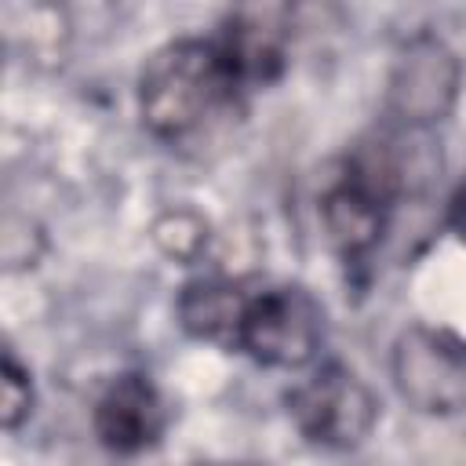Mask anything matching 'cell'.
Listing matches in <instances>:
<instances>
[{"label":"cell","instance_id":"5b68a950","mask_svg":"<svg viewBox=\"0 0 466 466\" xmlns=\"http://www.w3.org/2000/svg\"><path fill=\"white\" fill-rule=\"evenodd\" d=\"M295 40V0H237L218 47L244 87L284 73Z\"/></svg>","mask_w":466,"mask_h":466},{"label":"cell","instance_id":"8fae6325","mask_svg":"<svg viewBox=\"0 0 466 466\" xmlns=\"http://www.w3.org/2000/svg\"><path fill=\"white\" fill-rule=\"evenodd\" d=\"M448 222H451V229H455L459 237H466V182H462V186L455 189V197H451Z\"/></svg>","mask_w":466,"mask_h":466},{"label":"cell","instance_id":"3957f363","mask_svg":"<svg viewBox=\"0 0 466 466\" xmlns=\"http://www.w3.org/2000/svg\"><path fill=\"white\" fill-rule=\"evenodd\" d=\"M324 342V309L302 288H255L244 309L237 350L266 368H306Z\"/></svg>","mask_w":466,"mask_h":466},{"label":"cell","instance_id":"ba28073f","mask_svg":"<svg viewBox=\"0 0 466 466\" xmlns=\"http://www.w3.org/2000/svg\"><path fill=\"white\" fill-rule=\"evenodd\" d=\"M393 204L397 200L382 186H375L371 178H364L360 171L346 164V171L320 197V222H324L328 244L342 258L368 255L386 229Z\"/></svg>","mask_w":466,"mask_h":466},{"label":"cell","instance_id":"7a4b0ae2","mask_svg":"<svg viewBox=\"0 0 466 466\" xmlns=\"http://www.w3.org/2000/svg\"><path fill=\"white\" fill-rule=\"evenodd\" d=\"M288 415L309 444L350 451L371 437L379 422V400L353 368L320 364L288 393Z\"/></svg>","mask_w":466,"mask_h":466},{"label":"cell","instance_id":"52a82bcc","mask_svg":"<svg viewBox=\"0 0 466 466\" xmlns=\"http://www.w3.org/2000/svg\"><path fill=\"white\" fill-rule=\"evenodd\" d=\"M95 437L102 448L116 451V455H138L146 448H153L167 426V411L164 400L157 393V386L138 375H116L102 397L95 400Z\"/></svg>","mask_w":466,"mask_h":466},{"label":"cell","instance_id":"277c9868","mask_svg":"<svg viewBox=\"0 0 466 466\" xmlns=\"http://www.w3.org/2000/svg\"><path fill=\"white\" fill-rule=\"evenodd\" d=\"M459 58L444 40L426 33L411 36L393 58L386 80V113L397 127L426 131L451 113L459 98Z\"/></svg>","mask_w":466,"mask_h":466},{"label":"cell","instance_id":"6da1fadb","mask_svg":"<svg viewBox=\"0 0 466 466\" xmlns=\"http://www.w3.org/2000/svg\"><path fill=\"white\" fill-rule=\"evenodd\" d=\"M244 84L218 40H171L138 76V116L149 135L186 142L233 113Z\"/></svg>","mask_w":466,"mask_h":466},{"label":"cell","instance_id":"8992f818","mask_svg":"<svg viewBox=\"0 0 466 466\" xmlns=\"http://www.w3.org/2000/svg\"><path fill=\"white\" fill-rule=\"evenodd\" d=\"M393 375L400 393L422 411H455L466 404V346L408 331L393 353Z\"/></svg>","mask_w":466,"mask_h":466},{"label":"cell","instance_id":"9c48e42d","mask_svg":"<svg viewBox=\"0 0 466 466\" xmlns=\"http://www.w3.org/2000/svg\"><path fill=\"white\" fill-rule=\"evenodd\" d=\"M255 288L229 277H200L189 280L178 295V324L193 339H208L218 346H237L244 309Z\"/></svg>","mask_w":466,"mask_h":466},{"label":"cell","instance_id":"30bf717a","mask_svg":"<svg viewBox=\"0 0 466 466\" xmlns=\"http://www.w3.org/2000/svg\"><path fill=\"white\" fill-rule=\"evenodd\" d=\"M33 411V382L29 371L15 360V353H4L0 364V422L4 430H18Z\"/></svg>","mask_w":466,"mask_h":466}]
</instances>
